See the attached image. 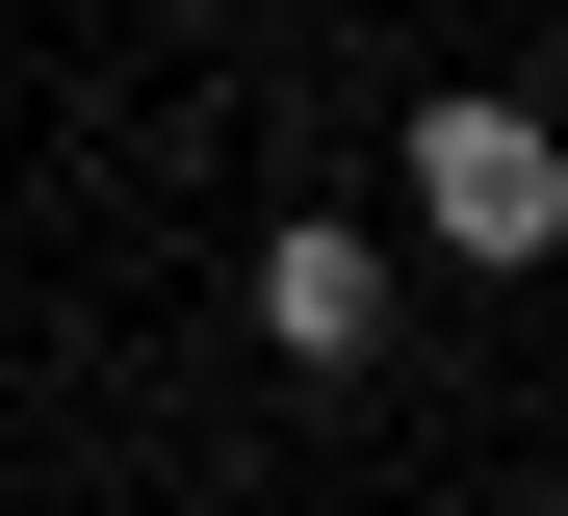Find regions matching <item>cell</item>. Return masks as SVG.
<instances>
[{
    "label": "cell",
    "mask_w": 568,
    "mask_h": 516,
    "mask_svg": "<svg viewBox=\"0 0 568 516\" xmlns=\"http://www.w3.org/2000/svg\"><path fill=\"white\" fill-rule=\"evenodd\" d=\"M388 181H414V259H465V284H542L568 259V130H542L517 78H439Z\"/></svg>",
    "instance_id": "6da1fadb"
},
{
    "label": "cell",
    "mask_w": 568,
    "mask_h": 516,
    "mask_svg": "<svg viewBox=\"0 0 568 516\" xmlns=\"http://www.w3.org/2000/svg\"><path fill=\"white\" fill-rule=\"evenodd\" d=\"M388 310H414V259L362 233V206H284V233H258V362H284V387H362Z\"/></svg>",
    "instance_id": "7a4b0ae2"
},
{
    "label": "cell",
    "mask_w": 568,
    "mask_h": 516,
    "mask_svg": "<svg viewBox=\"0 0 568 516\" xmlns=\"http://www.w3.org/2000/svg\"><path fill=\"white\" fill-rule=\"evenodd\" d=\"M542 516H568V490H542Z\"/></svg>",
    "instance_id": "3957f363"
}]
</instances>
